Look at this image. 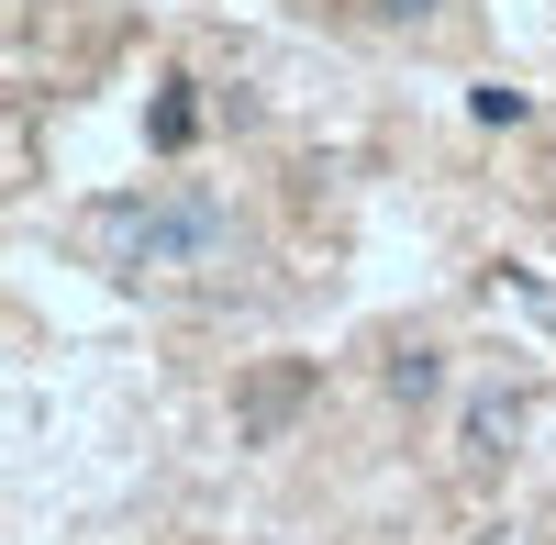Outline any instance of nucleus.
Segmentation results:
<instances>
[{
  "mask_svg": "<svg viewBox=\"0 0 556 545\" xmlns=\"http://www.w3.org/2000/svg\"><path fill=\"white\" fill-rule=\"evenodd\" d=\"M78 245L112 279H212L245 256V223L223 190H112L78 212Z\"/></svg>",
  "mask_w": 556,
  "mask_h": 545,
  "instance_id": "1",
  "label": "nucleus"
},
{
  "mask_svg": "<svg viewBox=\"0 0 556 545\" xmlns=\"http://www.w3.org/2000/svg\"><path fill=\"white\" fill-rule=\"evenodd\" d=\"M513 445H523V390H479L456 413V457L468 468H513Z\"/></svg>",
  "mask_w": 556,
  "mask_h": 545,
  "instance_id": "2",
  "label": "nucleus"
},
{
  "mask_svg": "<svg viewBox=\"0 0 556 545\" xmlns=\"http://www.w3.org/2000/svg\"><path fill=\"white\" fill-rule=\"evenodd\" d=\"M434 390H445V356L434 345H401L390 356V401H434Z\"/></svg>",
  "mask_w": 556,
  "mask_h": 545,
  "instance_id": "3",
  "label": "nucleus"
},
{
  "mask_svg": "<svg viewBox=\"0 0 556 545\" xmlns=\"http://www.w3.org/2000/svg\"><path fill=\"white\" fill-rule=\"evenodd\" d=\"M468 112H479V123H523L534 101H523V89H501V78H490V89H468Z\"/></svg>",
  "mask_w": 556,
  "mask_h": 545,
  "instance_id": "4",
  "label": "nucleus"
},
{
  "mask_svg": "<svg viewBox=\"0 0 556 545\" xmlns=\"http://www.w3.org/2000/svg\"><path fill=\"white\" fill-rule=\"evenodd\" d=\"M190 134H201V112H190V101L167 89V101H156V145H190Z\"/></svg>",
  "mask_w": 556,
  "mask_h": 545,
  "instance_id": "5",
  "label": "nucleus"
}]
</instances>
